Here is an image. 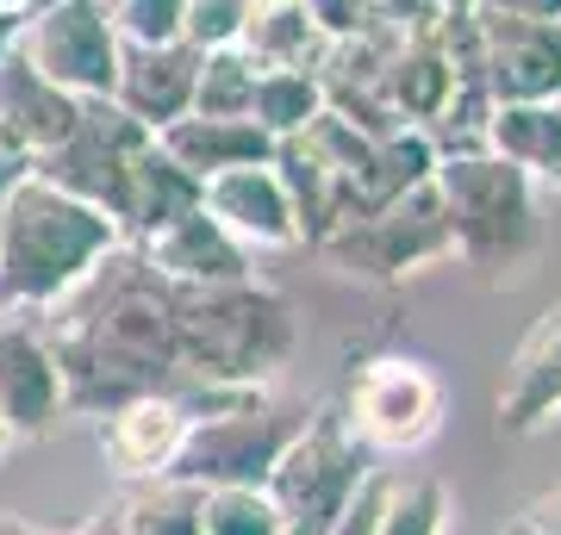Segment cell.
Segmentation results:
<instances>
[{
	"label": "cell",
	"instance_id": "cell-1",
	"mask_svg": "<svg viewBox=\"0 0 561 535\" xmlns=\"http://www.w3.org/2000/svg\"><path fill=\"white\" fill-rule=\"evenodd\" d=\"M44 317H50L44 342L57 356L62 405L76 411L106 417L125 398L162 393L169 380H181L169 280L125 243L101 256V268Z\"/></svg>",
	"mask_w": 561,
	"mask_h": 535
},
{
	"label": "cell",
	"instance_id": "cell-2",
	"mask_svg": "<svg viewBox=\"0 0 561 535\" xmlns=\"http://www.w3.org/2000/svg\"><path fill=\"white\" fill-rule=\"evenodd\" d=\"M119 243L125 231L101 206L62 194L57 181L25 168L0 206V324L57 312Z\"/></svg>",
	"mask_w": 561,
	"mask_h": 535
},
{
	"label": "cell",
	"instance_id": "cell-3",
	"mask_svg": "<svg viewBox=\"0 0 561 535\" xmlns=\"http://www.w3.org/2000/svg\"><path fill=\"white\" fill-rule=\"evenodd\" d=\"M181 342V380H225V386H262L280 361L294 356V305L250 280L225 287H169Z\"/></svg>",
	"mask_w": 561,
	"mask_h": 535
},
{
	"label": "cell",
	"instance_id": "cell-4",
	"mask_svg": "<svg viewBox=\"0 0 561 535\" xmlns=\"http://www.w3.org/2000/svg\"><path fill=\"white\" fill-rule=\"evenodd\" d=\"M431 187H437L449 237H456V261L486 268L493 280L530 275V261L542 249V219H537V187L512 162H500L493 150L437 156Z\"/></svg>",
	"mask_w": 561,
	"mask_h": 535
},
{
	"label": "cell",
	"instance_id": "cell-5",
	"mask_svg": "<svg viewBox=\"0 0 561 535\" xmlns=\"http://www.w3.org/2000/svg\"><path fill=\"white\" fill-rule=\"evenodd\" d=\"M337 417L368 455H419L424 442L443 437L449 386H443V374L431 361L375 356L350 374V393H343Z\"/></svg>",
	"mask_w": 561,
	"mask_h": 535
},
{
	"label": "cell",
	"instance_id": "cell-6",
	"mask_svg": "<svg viewBox=\"0 0 561 535\" xmlns=\"http://www.w3.org/2000/svg\"><path fill=\"white\" fill-rule=\"evenodd\" d=\"M362 474H368L362 467V442L343 430L337 405H319L312 417H300V430L268 467L262 492L275 498L287 535H331L343 504L356 498Z\"/></svg>",
	"mask_w": 561,
	"mask_h": 535
},
{
	"label": "cell",
	"instance_id": "cell-7",
	"mask_svg": "<svg viewBox=\"0 0 561 535\" xmlns=\"http://www.w3.org/2000/svg\"><path fill=\"white\" fill-rule=\"evenodd\" d=\"M319 256H331L343 275H362V280H405L437 268V261H456V237H449L437 187L419 181L400 199H387L375 212L350 219L343 231H331L319 243Z\"/></svg>",
	"mask_w": 561,
	"mask_h": 535
},
{
	"label": "cell",
	"instance_id": "cell-8",
	"mask_svg": "<svg viewBox=\"0 0 561 535\" xmlns=\"http://www.w3.org/2000/svg\"><path fill=\"white\" fill-rule=\"evenodd\" d=\"M50 88L76 100H106L119 75V32H113V7L106 0H44L20 20L13 44Z\"/></svg>",
	"mask_w": 561,
	"mask_h": 535
},
{
	"label": "cell",
	"instance_id": "cell-9",
	"mask_svg": "<svg viewBox=\"0 0 561 535\" xmlns=\"http://www.w3.org/2000/svg\"><path fill=\"white\" fill-rule=\"evenodd\" d=\"M150 143L138 119H125L113 100H81L76 125H69V138L57 150H44L32 168L44 181H57L62 194L88 199V206H101L106 219L119 224V206H125V175H131V162L138 150Z\"/></svg>",
	"mask_w": 561,
	"mask_h": 535
},
{
	"label": "cell",
	"instance_id": "cell-10",
	"mask_svg": "<svg viewBox=\"0 0 561 535\" xmlns=\"http://www.w3.org/2000/svg\"><path fill=\"white\" fill-rule=\"evenodd\" d=\"M481 81L493 106H542L561 94V20H500L474 13Z\"/></svg>",
	"mask_w": 561,
	"mask_h": 535
},
{
	"label": "cell",
	"instance_id": "cell-11",
	"mask_svg": "<svg viewBox=\"0 0 561 535\" xmlns=\"http://www.w3.org/2000/svg\"><path fill=\"white\" fill-rule=\"evenodd\" d=\"M201 212L250 256L256 249H300V219L287 206V187H280L275 162H243V168L206 175Z\"/></svg>",
	"mask_w": 561,
	"mask_h": 535
},
{
	"label": "cell",
	"instance_id": "cell-12",
	"mask_svg": "<svg viewBox=\"0 0 561 535\" xmlns=\"http://www.w3.org/2000/svg\"><path fill=\"white\" fill-rule=\"evenodd\" d=\"M187 430H194V417H187V405L169 386L162 393H138L101 417V455L119 479L150 486V479H169Z\"/></svg>",
	"mask_w": 561,
	"mask_h": 535
},
{
	"label": "cell",
	"instance_id": "cell-13",
	"mask_svg": "<svg viewBox=\"0 0 561 535\" xmlns=\"http://www.w3.org/2000/svg\"><path fill=\"white\" fill-rule=\"evenodd\" d=\"M62 411V374L44 330H32L25 317L0 324V423L13 442L44 437Z\"/></svg>",
	"mask_w": 561,
	"mask_h": 535
},
{
	"label": "cell",
	"instance_id": "cell-14",
	"mask_svg": "<svg viewBox=\"0 0 561 535\" xmlns=\"http://www.w3.org/2000/svg\"><path fill=\"white\" fill-rule=\"evenodd\" d=\"M194 81H201V50L194 44H125L119 75H113V106L125 119H138L144 131L175 125L194 106Z\"/></svg>",
	"mask_w": 561,
	"mask_h": 535
},
{
	"label": "cell",
	"instance_id": "cell-15",
	"mask_svg": "<svg viewBox=\"0 0 561 535\" xmlns=\"http://www.w3.org/2000/svg\"><path fill=\"white\" fill-rule=\"evenodd\" d=\"M500 430L505 437H537L549 417H561V299L524 330L518 356L500 380Z\"/></svg>",
	"mask_w": 561,
	"mask_h": 535
},
{
	"label": "cell",
	"instance_id": "cell-16",
	"mask_svg": "<svg viewBox=\"0 0 561 535\" xmlns=\"http://www.w3.org/2000/svg\"><path fill=\"white\" fill-rule=\"evenodd\" d=\"M138 256L150 261L169 287H225V280H250V249H238L201 206L181 212L175 224L150 231V237H138Z\"/></svg>",
	"mask_w": 561,
	"mask_h": 535
},
{
	"label": "cell",
	"instance_id": "cell-17",
	"mask_svg": "<svg viewBox=\"0 0 561 535\" xmlns=\"http://www.w3.org/2000/svg\"><path fill=\"white\" fill-rule=\"evenodd\" d=\"M76 113H81V100L50 88L20 50L0 57V143H7V150H20V156L38 162L44 150H57V143L69 138Z\"/></svg>",
	"mask_w": 561,
	"mask_h": 535
},
{
	"label": "cell",
	"instance_id": "cell-18",
	"mask_svg": "<svg viewBox=\"0 0 561 535\" xmlns=\"http://www.w3.org/2000/svg\"><path fill=\"white\" fill-rule=\"evenodd\" d=\"M150 138H157L162 156L175 162V168H187L194 181L275 156V138H268L256 119H201V113H181L175 125H162Z\"/></svg>",
	"mask_w": 561,
	"mask_h": 535
},
{
	"label": "cell",
	"instance_id": "cell-19",
	"mask_svg": "<svg viewBox=\"0 0 561 535\" xmlns=\"http://www.w3.org/2000/svg\"><path fill=\"white\" fill-rule=\"evenodd\" d=\"M324 32L312 20L306 0H250L243 7V32H238V50L256 69H319L324 57Z\"/></svg>",
	"mask_w": 561,
	"mask_h": 535
},
{
	"label": "cell",
	"instance_id": "cell-20",
	"mask_svg": "<svg viewBox=\"0 0 561 535\" xmlns=\"http://www.w3.org/2000/svg\"><path fill=\"white\" fill-rule=\"evenodd\" d=\"M486 150L512 162L530 187H556L561 194V106H493L486 119Z\"/></svg>",
	"mask_w": 561,
	"mask_h": 535
},
{
	"label": "cell",
	"instance_id": "cell-21",
	"mask_svg": "<svg viewBox=\"0 0 561 535\" xmlns=\"http://www.w3.org/2000/svg\"><path fill=\"white\" fill-rule=\"evenodd\" d=\"M201 206V181L187 175V168H175V162L157 150V138L138 150V162H131V175H125V206H119V231H131V237H150V231H162V224H175L181 212H194Z\"/></svg>",
	"mask_w": 561,
	"mask_h": 535
},
{
	"label": "cell",
	"instance_id": "cell-22",
	"mask_svg": "<svg viewBox=\"0 0 561 535\" xmlns=\"http://www.w3.org/2000/svg\"><path fill=\"white\" fill-rule=\"evenodd\" d=\"M324 113V88L312 69H256V94H250V119L268 138H300L306 125Z\"/></svg>",
	"mask_w": 561,
	"mask_h": 535
},
{
	"label": "cell",
	"instance_id": "cell-23",
	"mask_svg": "<svg viewBox=\"0 0 561 535\" xmlns=\"http://www.w3.org/2000/svg\"><path fill=\"white\" fill-rule=\"evenodd\" d=\"M375 535H449V492L437 474H381Z\"/></svg>",
	"mask_w": 561,
	"mask_h": 535
},
{
	"label": "cell",
	"instance_id": "cell-24",
	"mask_svg": "<svg viewBox=\"0 0 561 535\" xmlns=\"http://www.w3.org/2000/svg\"><path fill=\"white\" fill-rule=\"evenodd\" d=\"M250 94H256V62L238 44L201 50V81H194V106L201 119H250Z\"/></svg>",
	"mask_w": 561,
	"mask_h": 535
},
{
	"label": "cell",
	"instance_id": "cell-25",
	"mask_svg": "<svg viewBox=\"0 0 561 535\" xmlns=\"http://www.w3.org/2000/svg\"><path fill=\"white\" fill-rule=\"evenodd\" d=\"M125 535H201V486L181 479H150L144 492L119 504Z\"/></svg>",
	"mask_w": 561,
	"mask_h": 535
},
{
	"label": "cell",
	"instance_id": "cell-26",
	"mask_svg": "<svg viewBox=\"0 0 561 535\" xmlns=\"http://www.w3.org/2000/svg\"><path fill=\"white\" fill-rule=\"evenodd\" d=\"M201 535H287V523L262 486H206Z\"/></svg>",
	"mask_w": 561,
	"mask_h": 535
},
{
	"label": "cell",
	"instance_id": "cell-27",
	"mask_svg": "<svg viewBox=\"0 0 561 535\" xmlns=\"http://www.w3.org/2000/svg\"><path fill=\"white\" fill-rule=\"evenodd\" d=\"M106 7L119 44H175L187 20V0H106Z\"/></svg>",
	"mask_w": 561,
	"mask_h": 535
},
{
	"label": "cell",
	"instance_id": "cell-28",
	"mask_svg": "<svg viewBox=\"0 0 561 535\" xmlns=\"http://www.w3.org/2000/svg\"><path fill=\"white\" fill-rule=\"evenodd\" d=\"M243 7H250V0H187L181 44H194V50H225V44H238Z\"/></svg>",
	"mask_w": 561,
	"mask_h": 535
},
{
	"label": "cell",
	"instance_id": "cell-29",
	"mask_svg": "<svg viewBox=\"0 0 561 535\" xmlns=\"http://www.w3.org/2000/svg\"><path fill=\"white\" fill-rule=\"evenodd\" d=\"M437 20H443L437 0H368V25H387V32H424Z\"/></svg>",
	"mask_w": 561,
	"mask_h": 535
},
{
	"label": "cell",
	"instance_id": "cell-30",
	"mask_svg": "<svg viewBox=\"0 0 561 535\" xmlns=\"http://www.w3.org/2000/svg\"><path fill=\"white\" fill-rule=\"evenodd\" d=\"M468 13H500V20H561V0H474Z\"/></svg>",
	"mask_w": 561,
	"mask_h": 535
},
{
	"label": "cell",
	"instance_id": "cell-31",
	"mask_svg": "<svg viewBox=\"0 0 561 535\" xmlns=\"http://www.w3.org/2000/svg\"><path fill=\"white\" fill-rule=\"evenodd\" d=\"M518 523L530 535H561V486H556V492H542V498H530Z\"/></svg>",
	"mask_w": 561,
	"mask_h": 535
},
{
	"label": "cell",
	"instance_id": "cell-32",
	"mask_svg": "<svg viewBox=\"0 0 561 535\" xmlns=\"http://www.w3.org/2000/svg\"><path fill=\"white\" fill-rule=\"evenodd\" d=\"M20 20H25V13H7V7H0V57L20 44Z\"/></svg>",
	"mask_w": 561,
	"mask_h": 535
},
{
	"label": "cell",
	"instance_id": "cell-33",
	"mask_svg": "<svg viewBox=\"0 0 561 535\" xmlns=\"http://www.w3.org/2000/svg\"><path fill=\"white\" fill-rule=\"evenodd\" d=\"M76 535H125V523H119V511H106V516H94V523L76 530Z\"/></svg>",
	"mask_w": 561,
	"mask_h": 535
},
{
	"label": "cell",
	"instance_id": "cell-34",
	"mask_svg": "<svg viewBox=\"0 0 561 535\" xmlns=\"http://www.w3.org/2000/svg\"><path fill=\"white\" fill-rule=\"evenodd\" d=\"M0 535H38L32 523H20V516H0Z\"/></svg>",
	"mask_w": 561,
	"mask_h": 535
},
{
	"label": "cell",
	"instance_id": "cell-35",
	"mask_svg": "<svg viewBox=\"0 0 561 535\" xmlns=\"http://www.w3.org/2000/svg\"><path fill=\"white\" fill-rule=\"evenodd\" d=\"M443 13H468V7H474V0H437Z\"/></svg>",
	"mask_w": 561,
	"mask_h": 535
},
{
	"label": "cell",
	"instance_id": "cell-36",
	"mask_svg": "<svg viewBox=\"0 0 561 535\" xmlns=\"http://www.w3.org/2000/svg\"><path fill=\"white\" fill-rule=\"evenodd\" d=\"M0 7H7V13H32V0H0Z\"/></svg>",
	"mask_w": 561,
	"mask_h": 535
},
{
	"label": "cell",
	"instance_id": "cell-37",
	"mask_svg": "<svg viewBox=\"0 0 561 535\" xmlns=\"http://www.w3.org/2000/svg\"><path fill=\"white\" fill-rule=\"evenodd\" d=\"M0 449H13V437H7V423H0Z\"/></svg>",
	"mask_w": 561,
	"mask_h": 535
},
{
	"label": "cell",
	"instance_id": "cell-38",
	"mask_svg": "<svg viewBox=\"0 0 561 535\" xmlns=\"http://www.w3.org/2000/svg\"><path fill=\"white\" fill-rule=\"evenodd\" d=\"M32 7H44V0H32Z\"/></svg>",
	"mask_w": 561,
	"mask_h": 535
},
{
	"label": "cell",
	"instance_id": "cell-39",
	"mask_svg": "<svg viewBox=\"0 0 561 535\" xmlns=\"http://www.w3.org/2000/svg\"><path fill=\"white\" fill-rule=\"evenodd\" d=\"M556 106H561V94H556Z\"/></svg>",
	"mask_w": 561,
	"mask_h": 535
}]
</instances>
